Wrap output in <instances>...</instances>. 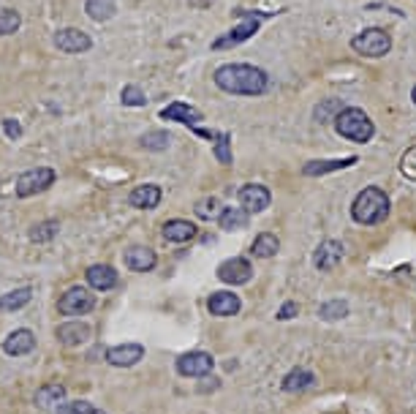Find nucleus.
<instances>
[{
    "label": "nucleus",
    "mask_w": 416,
    "mask_h": 414,
    "mask_svg": "<svg viewBox=\"0 0 416 414\" xmlns=\"http://www.w3.org/2000/svg\"><path fill=\"white\" fill-rule=\"evenodd\" d=\"M212 82L231 96H261L270 87V77L264 69L250 63H226L215 69Z\"/></svg>",
    "instance_id": "obj_1"
},
{
    "label": "nucleus",
    "mask_w": 416,
    "mask_h": 414,
    "mask_svg": "<svg viewBox=\"0 0 416 414\" xmlns=\"http://www.w3.org/2000/svg\"><path fill=\"white\" fill-rule=\"evenodd\" d=\"M389 216V196L379 186H367L364 191L357 194L354 205H351V218L362 226H376L386 221Z\"/></svg>",
    "instance_id": "obj_2"
},
{
    "label": "nucleus",
    "mask_w": 416,
    "mask_h": 414,
    "mask_svg": "<svg viewBox=\"0 0 416 414\" xmlns=\"http://www.w3.org/2000/svg\"><path fill=\"white\" fill-rule=\"evenodd\" d=\"M335 131L348 142H370L376 134V125L367 118V112H362L359 106H346L337 118H335Z\"/></svg>",
    "instance_id": "obj_3"
},
{
    "label": "nucleus",
    "mask_w": 416,
    "mask_h": 414,
    "mask_svg": "<svg viewBox=\"0 0 416 414\" xmlns=\"http://www.w3.org/2000/svg\"><path fill=\"white\" fill-rule=\"evenodd\" d=\"M237 17L243 19L237 28H231L226 35H221V38H215L212 41V50H229V47H237V44H243V41H248L253 33H259V28H261V19H267L270 14L267 11H245V9H237L234 11Z\"/></svg>",
    "instance_id": "obj_4"
},
{
    "label": "nucleus",
    "mask_w": 416,
    "mask_h": 414,
    "mask_svg": "<svg viewBox=\"0 0 416 414\" xmlns=\"http://www.w3.org/2000/svg\"><path fill=\"white\" fill-rule=\"evenodd\" d=\"M351 50L362 57H383L392 50V35L383 28H364L351 38Z\"/></svg>",
    "instance_id": "obj_5"
},
{
    "label": "nucleus",
    "mask_w": 416,
    "mask_h": 414,
    "mask_svg": "<svg viewBox=\"0 0 416 414\" xmlns=\"http://www.w3.org/2000/svg\"><path fill=\"white\" fill-rule=\"evenodd\" d=\"M96 308V294H90L85 286H71L66 294H60L57 300V310L63 316H85Z\"/></svg>",
    "instance_id": "obj_6"
},
{
    "label": "nucleus",
    "mask_w": 416,
    "mask_h": 414,
    "mask_svg": "<svg viewBox=\"0 0 416 414\" xmlns=\"http://www.w3.org/2000/svg\"><path fill=\"white\" fill-rule=\"evenodd\" d=\"M54 183V169L50 167H35V169H28L17 177V196L19 199H28V196H35L41 191H47Z\"/></svg>",
    "instance_id": "obj_7"
},
{
    "label": "nucleus",
    "mask_w": 416,
    "mask_h": 414,
    "mask_svg": "<svg viewBox=\"0 0 416 414\" xmlns=\"http://www.w3.org/2000/svg\"><path fill=\"white\" fill-rule=\"evenodd\" d=\"M218 278L229 286H243L253 278V264L243 257H231L218 264Z\"/></svg>",
    "instance_id": "obj_8"
},
{
    "label": "nucleus",
    "mask_w": 416,
    "mask_h": 414,
    "mask_svg": "<svg viewBox=\"0 0 416 414\" xmlns=\"http://www.w3.org/2000/svg\"><path fill=\"white\" fill-rule=\"evenodd\" d=\"M237 199H240V207H245L253 216L264 213L267 207L272 205V194H270L267 186H261V183H248V186H243L240 194H237Z\"/></svg>",
    "instance_id": "obj_9"
},
{
    "label": "nucleus",
    "mask_w": 416,
    "mask_h": 414,
    "mask_svg": "<svg viewBox=\"0 0 416 414\" xmlns=\"http://www.w3.org/2000/svg\"><path fill=\"white\" fill-rule=\"evenodd\" d=\"M212 365H215V360H212V354H207V352H188V354H183L177 360L174 368H177L180 376L196 379V376H207L209 371H212Z\"/></svg>",
    "instance_id": "obj_10"
},
{
    "label": "nucleus",
    "mask_w": 416,
    "mask_h": 414,
    "mask_svg": "<svg viewBox=\"0 0 416 414\" xmlns=\"http://www.w3.org/2000/svg\"><path fill=\"white\" fill-rule=\"evenodd\" d=\"M54 47L66 55H79V52H87L93 47V38L79 28H63L54 33Z\"/></svg>",
    "instance_id": "obj_11"
},
{
    "label": "nucleus",
    "mask_w": 416,
    "mask_h": 414,
    "mask_svg": "<svg viewBox=\"0 0 416 414\" xmlns=\"http://www.w3.org/2000/svg\"><path fill=\"white\" fill-rule=\"evenodd\" d=\"M340 259H343V245L337 240H324L313 254V264H316V270L330 273L340 264Z\"/></svg>",
    "instance_id": "obj_12"
},
{
    "label": "nucleus",
    "mask_w": 416,
    "mask_h": 414,
    "mask_svg": "<svg viewBox=\"0 0 416 414\" xmlns=\"http://www.w3.org/2000/svg\"><path fill=\"white\" fill-rule=\"evenodd\" d=\"M144 357V346L141 344H120L106 349V362L115 368H131Z\"/></svg>",
    "instance_id": "obj_13"
},
{
    "label": "nucleus",
    "mask_w": 416,
    "mask_h": 414,
    "mask_svg": "<svg viewBox=\"0 0 416 414\" xmlns=\"http://www.w3.org/2000/svg\"><path fill=\"white\" fill-rule=\"evenodd\" d=\"M33 403L38 409H44V412H57L63 403H66V387L63 384H44V387H38L33 396Z\"/></svg>",
    "instance_id": "obj_14"
},
{
    "label": "nucleus",
    "mask_w": 416,
    "mask_h": 414,
    "mask_svg": "<svg viewBox=\"0 0 416 414\" xmlns=\"http://www.w3.org/2000/svg\"><path fill=\"white\" fill-rule=\"evenodd\" d=\"M35 349V332L28 328L22 330H14L6 341H3V352L8 354V357H22V354H30Z\"/></svg>",
    "instance_id": "obj_15"
},
{
    "label": "nucleus",
    "mask_w": 416,
    "mask_h": 414,
    "mask_svg": "<svg viewBox=\"0 0 416 414\" xmlns=\"http://www.w3.org/2000/svg\"><path fill=\"white\" fill-rule=\"evenodd\" d=\"M156 262H158L156 251L147 248V245H131L125 251V267L134 270V273H150L156 267Z\"/></svg>",
    "instance_id": "obj_16"
},
{
    "label": "nucleus",
    "mask_w": 416,
    "mask_h": 414,
    "mask_svg": "<svg viewBox=\"0 0 416 414\" xmlns=\"http://www.w3.org/2000/svg\"><path fill=\"white\" fill-rule=\"evenodd\" d=\"M85 278L87 284H90V289H96V292H109V289L117 286V273L109 264H93V267H87Z\"/></svg>",
    "instance_id": "obj_17"
},
{
    "label": "nucleus",
    "mask_w": 416,
    "mask_h": 414,
    "mask_svg": "<svg viewBox=\"0 0 416 414\" xmlns=\"http://www.w3.org/2000/svg\"><path fill=\"white\" fill-rule=\"evenodd\" d=\"M357 164V155H348V158H332V161H308L302 167V174L305 177H321V174L330 172H340V169H348Z\"/></svg>",
    "instance_id": "obj_18"
},
{
    "label": "nucleus",
    "mask_w": 416,
    "mask_h": 414,
    "mask_svg": "<svg viewBox=\"0 0 416 414\" xmlns=\"http://www.w3.org/2000/svg\"><path fill=\"white\" fill-rule=\"evenodd\" d=\"M161 196L163 191L158 189L156 183H144V186H137L128 196V205L137 207V210H153V207L161 205Z\"/></svg>",
    "instance_id": "obj_19"
},
{
    "label": "nucleus",
    "mask_w": 416,
    "mask_h": 414,
    "mask_svg": "<svg viewBox=\"0 0 416 414\" xmlns=\"http://www.w3.org/2000/svg\"><path fill=\"white\" fill-rule=\"evenodd\" d=\"M207 308L212 316H234V313H240L243 303L234 292H215L209 294Z\"/></svg>",
    "instance_id": "obj_20"
},
{
    "label": "nucleus",
    "mask_w": 416,
    "mask_h": 414,
    "mask_svg": "<svg viewBox=\"0 0 416 414\" xmlns=\"http://www.w3.org/2000/svg\"><path fill=\"white\" fill-rule=\"evenodd\" d=\"M161 118L163 121H174V123H185V125H196L202 121V112L191 106V103H183V101H172L169 106L161 109Z\"/></svg>",
    "instance_id": "obj_21"
},
{
    "label": "nucleus",
    "mask_w": 416,
    "mask_h": 414,
    "mask_svg": "<svg viewBox=\"0 0 416 414\" xmlns=\"http://www.w3.org/2000/svg\"><path fill=\"white\" fill-rule=\"evenodd\" d=\"M54 335H57V341H60L63 346H79L90 338V325L79 322V319H74V322L60 325V328L54 330Z\"/></svg>",
    "instance_id": "obj_22"
},
{
    "label": "nucleus",
    "mask_w": 416,
    "mask_h": 414,
    "mask_svg": "<svg viewBox=\"0 0 416 414\" xmlns=\"http://www.w3.org/2000/svg\"><path fill=\"white\" fill-rule=\"evenodd\" d=\"M161 235H163L166 242H191L196 237V226L191 221H185V218H172V221L163 224Z\"/></svg>",
    "instance_id": "obj_23"
},
{
    "label": "nucleus",
    "mask_w": 416,
    "mask_h": 414,
    "mask_svg": "<svg viewBox=\"0 0 416 414\" xmlns=\"http://www.w3.org/2000/svg\"><path fill=\"white\" fill-rule=\"evenodd\" d=\"M248 221H250V213L245 207H224L218 216V224L224 232H240L248 226Z\"/></svg>",
    "instance_id": "obj_24"
},
{
    "label": "nucleus",
    "mask_w": 416,
    "mask_h": 414,
    "mask_svg": "<svg viewBox=\"0 0 416 414\" xmlns=\"http://www.w3.org/2000/svg\"><path fill=\"white\" fill-rule=\"evenodd\" d=\"M313 384H316V376H313V371L308 368H294V371H289L286 376H283V390L286 393H305V390H311Z\"/></svg>",
    "instance_id": "obj_25"
},
{
    "label": "nucleus",
    "mask_w": 416,
    "mask_h": 414,
    "mask_svg": "<svg viewBox=\"0 0 416 414\" xmlns=\"http://www.w3.org/2000/svg\"><path fill=\"white\" fill-rule=\"evenodd\" d=\"M30 300H33V289H30V286H22V289H14V292H6L3 297H0V310H3V313H11V310L25 308Z\"/></svg>",
    "instance_id": "obj_26"
},
{
    "label": "nucleus",
    "mask_w": 416,
    "mask_h": 414,
    "mask_svg": "<svg viewBox=\"0 0 416 414\" xmlns=\"http://www.w3.org/2000/svg\"><path fill=\"white\" fill-rule=\"evenodd\" d=\"M85 11L93 22H106V19L115 17V11H117V0H87Z\"/></svg>",
    "instance_id": "obj_27"
},
{
    "label": "nucleus",
    "mask_w": 416,
    "mask_h": 414,
    "mask_svg": "<svg viewBox=\"0 0 416 414\" xmlns=\"http://www.w3.org/2000/svg\"><path fill=\"white\" fill-rule=\"evenodd\" d=\"M277 248H280V240H277L272 232H261L259 237L253 240V257H259V259H270V257H275L277 254Z\"/></svg>",
    "instance_id": "obj_28"
},
{
    "label": "nucleus",
    "mask_w": 416,
    "mask_h": 414,
    "mask_svg": "<svg viewBox=\"0 0 416 414\" xmlns=\"http://www.w3.org/2000/svg\"><path fill=\"white\" fill-rule=\"evenodd\" d=\"M169 142H172V137H169L166 131H147L144 137L139 139V145H141L144 150H166Z\"/></svg>",
    "instance_id": "obj_29"
},
{
    "label": "nucleus",
    "mask_w": 416,
    "mask_h": 414,
    "mask_svg": "<svg viewBox=\"0 0 416 414\" xmlns=\"http://www.w3.org/2000/svg\"><path fill=\"white\" fill-rule=\"evenodd\" d=\"M318 316H321L324 322L343 319V316H348V303H343V300H330V303H324V306L318 308Z\"/></svg>",
    "instance_id": "obj_30"
},
{
    "label": "nucleus",
    "mask_w": 416,
    "mask_h": 414,
    "mask_svg": "<svg viewBox=\"0 0 416 414\" xmlns=\"http://www.w3.org/2000/svg\"><path fill=\"white\" fill-rule=\"evenodd\" d=\"M343 109H346V106H343L340 101L327 99V101L321 103V106H316V112H313V115H316V121H318V123H330V121H335V118H337Z\"/></svg>",
    "instance_id": "obj_31"
},
{
    "label": "nucleus",
    "mask_w": 416,
    "mask_h": 414,
    "mask_svg": "<svg viewBox=\"0 0 416 414\" xmlns=\"http://www.w3.org/2000/svg\"><path fill=\"white\" fill-rule=\"evenodd\" d=\"M193 213H196L199 218L209 221V218H218V216H221V205H218V199H215V196H204V199H199V202H196Z\"/></svg>",
    "instance_id": "obj_32"
},
{
    "label": "nucleus",
    "mask_w": 416,
    "mask_h": 414,
    "mask_svg": "<svg viewBox=\"0 0 416 414\" xmlns=\"http://www.w3.org/2000/svg\"><path fill=\"white\" fill-rule=\"evenodd\" d=\"M19 25H22V17H19V11H14V9H3V11H0V35L17 33Z\"/></svg>",
    "instance_id": "obj_33"
},
{
    "label": "nucleus",
    "mask_w": 416,
    "mask_h": 414,
    "mask_svg": "<svg viewBox=\"0 0 416 414\" xmlns=\"http://www.w3.org/2000/svg\"><path fill=\"white\" fill-rule=\"evenodd\" d=\"M57 221H41V224H35L33 229H30V240L33 242H50L57 235Z\"/></svg>",
    "instance_id": "obj_34"
},
{
    "label": "nucleus",
    "mask_w": 416,
    "mask_h": 414,
    "mask_svg": "<svg viewBox=\"0 0 416 414\" xmlns=\"http://www.w3.org/2000/svg\"><path fill=\"white\" fill-rule=\"evenodd\" d=\"M120 101H122V106H144V103H147V96H144L141 87L125 85L120 93Z\"/></svg>",
    "instance_id": "obj_35"
},
{
    "label": "nucleus",
    "mask_w": 416,
    "mask_h": 414,
    "mask_svg": "<svg viewBox=\"0 0 416 414\" xmlns=\"http://www.w3.org/2000/svg\"><path fill=\"white\" fill-rule=\"evenodd\" d=\"M215 158L224 167H231V137L229 134H218V139H215Z\"/></svg>",
    "instance_id": "obj_36"
},
{
    "label": "nucleus",
    "mask_w": 416,
    "mask_h": 414,
    "mask_svg": "<svg viewBox=\"0 0 416 414\" xmlns=\"http://www.w3.org/2000/svg\"><path fill=\"white\" fill-rule=\"evenodd\" d=\"M96 409L93 403H87V401H66L60 409H57V414H90Z\"/></svg>",
    "instance_id": "obj_37"
},
{
    "label": "nucleus",
    "mask_w": 416,
    "mask_h": 414,
    "mask_svg": "<svg viewBox=\"0 0 416 414\" xmlns=\"http://www.w3.org/2000/svg\"><path fill=\"white\" fill-rule=\"evenodd\" d=\"M400 172L405 174V177H411V180H416V147L403 155V161H400Z\"/></svg>",
    "instance_id": "obj_38"
},
{
    "label": "nucleus",
    "mask_w": 416,
    "mask_h": 414,
    "mask_svg": "<svg viewBox=\"0 0 416 414\" xmlns=\"http://www.w3.org/2000/svg\"><path fill=\"white\" fill-rule=\"evenodd\" d=\"M296 313H299V306H296V303H283L280 310H277V319H280V322H289V319H294Z\"/></svg>",
    "instance_id": "obj_39"
},
{
    "label": "nucleus",
    "mask_w": 416,
    "mask_h": 414,
    "mask_svg": "<svg viewBox=\"0 0 416 414\" xmlns=\"http://www.w3.org/2000/svg\"><path fill=\"white\" fill-rule=\"evenodd\" d=\"M3 131H6V137L8 139L22 137V125H19L17 121H11V118H6V121H3Z\"/></svg>",
    "instance_id": "obj_40"
},
{
    "label": "nucleus",
    "mask_w": 416,
    "mask_h": 414,
    "mask_svg": "<svg viewBox=\"0 0 416 414\" xmlns=\"http://www.w3.org/2000/svg\"><path fill=\"white\" fill-rule=\"evenodd\" d=\"M411 101L416 103V85H414V90H411Z\"/></svg>",
    "instance_id": "obj_41"
},
{
    "label": "nucleus",
    "mask_w": 416,
    "mask_h": 414,
    "mask_svg": "<svg viewBox=\"0 0 416 414\" xmlns=\"http://www.w3.org/2000/svg\"><path fill=\"white\" fill-rule=\"evenodd\" d=\"M90 414H106V412H101V409H93Z\"/></svg>",
    "instance_id": "obj_42"
}]
</instances>
